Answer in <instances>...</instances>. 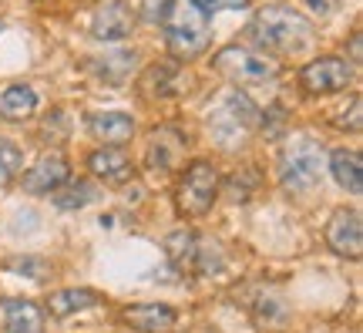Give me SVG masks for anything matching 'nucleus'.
<instances>
[{
    "mask_svg": "<svg viewBox=\"0 0 363 333\" xmlns=\"http://www.w3.org/2000/svg\"><path fill=\"white\" fill-rule=\"evenodd\" d=\"M199 7L206 13L212 11H242V7H249V0H195Z\"/></svg>",
    "mask_w": 363,
    "mask_h": 333,
    "instance_id": "5701e85b",
    "label": "nucleus"
},
{
    "mask_svg": "<svg viewBox=\"0 0 363 333\" xmlns=\"http://www.w3.org/2000/svg\"><path fill=\"white\" fill-rule=\"evenodd\" d=\"M330 175H333L347 192H353V195L363 192V162L357 152L337 148V152L330 155Z\"/></svg>",
    "mask_w": 363,
    "mask_h": 333,
    "instance_id": "dca6fc26",
    "label": "nucleus"
},
{
    "mask_svg": "<svg viewBox=\"0 0 363 333\" xmlns=\"http://www.w3.org/2000/svg\"><path fill=\"white\" fill-rule=\"evenodd\" d=\"M326 243L337 256H347V259H360L363 253V222H360V212L353 209H337L330 226H326Z\"/></svg>",
    "mask_w": 363,
    "mask_h": 333,
    "instance_id": "9d476101",
    "label": "nucleus"
},
{
    "mask_svg": "<svg viewBox=\"0 0 363 333\" xmlns=\"http://www.w3.org/2000/svg\"><path fill=\"white\" fill-rule=\"evenodd\" d=\"M88 168L98 175V179H104L108 185H125V182H131V175H135V165H131V158L118 145H104V148H98V152L88 158Z\"/></svg>",
    "mask_w": 363,
    "mask_h": 333,
    "instance_id": "f8f14e48",
    "label": "nucleus"
},
{
    "mask_svg": "<svg viewBox=\"0 0 363 333\" xmlns=\"http://www.w3.org/2000/svg\"><path fill=\"white\" fill-rule=\"evenodd\" d=\"M88 129L104 145H125L135 135V118L125 111H98L88 118Z\"/></svg>",
    "mask_w": 363,
    "mask_h": 333,
    "instance_id": "ddd939ff",
    "label": "nucleus"
},
{
    "mask_svg": "<svg viewBox=\"0 0 363 333\" xmlns=\"http://www.w3.org/2000/svg\"><path fill=\"white\" fill-rule=\"evenodd\" d=\"M98 303V293L94 290H57V293L51 296V303H48V310H51L54 317H71V313H78V310H88Z\"/></svg>",
    "mask_w": 363,
    "mask_h": 333,
    "instance_id": "a211bd4d",
    "label": "nucleus"
},
{
    "mask_svg": "<svg viewBox=\"0 0 363 333\" xmlns=\"http://www.w3.org/2000/svg\"><path fill=\"white\" fill-rule=\"evenodd\" d=\"M353 67L343 58H316L310 65H303L299 71V84L310 94H337L350 84Z\"/></svg>",
    "mask_w": 363,
    "mask_h": 333,
    "instance_id": "6e6552de",
    "label": "nucleus"
},
{
    "mask_svg": "<svg viewBox=\"0 0 363 333\" xmlns=\"http://www.w3.org/2000/svg\"><path fill=\"white\" fill-rule=\"evenodd\" d=\"M252 40L272 54H296L313 44V21L303 17L296 7H283V4H269L259 7L252 24H249Z\"/></svg>",
    "mask_w": 363,
    "mask_h": 333,
    "instance_id": "f257e3e1",
    "label": "nucleus"
},
{
    "mask_svg": "<svg viewBox=\"0 0 363 333\" xmlns=\"http://www.w3.org/2000/svg\"><path fill=\"white\" fill-rule=\"evenodd\" d=\"M131 31H135V11L125 0H101L91 13V38L125 40Z\"/></svg>",
    "mask_w": 363,
    "mask_h": 333,
    "instance_id": "1a4fd4ad",
    "label": "nucleus"
},
{
    "mask_svg": "<svg viewBox=\"0 0 363 333\" xmlns=\"http://www.w3.org/2000/svg\"><path fill=\"white\" fill-rule=\"evenodd\" d=\"M350 54H353V61H360V34H353V44H350Z\"/></svg>",
    "mask_w": 363,
    "mask_h": 333,
    "instance_id": "b1692460",
    "label": "nucleus"
},
{
    "mask_svg": "<svg viewBox=\"0 0 363 333\" xmlns=\"http://www.w3.org/2000/svg\"><path fill=\"white\" fill-rule=\"evenodd\" d=\"M169 138H172V129H162L152 135V145H148V165L152 168H169L175 162V155L182 152L179 141L169 145Z\"/></svg>",
    "mask_w": 363,
    "mask_h": 333,
    "instance_id": "6ab92c4d",
    "label": "nucleus"
},
{
    "mask_svg": "<svg viewBox=\"0 0 363 333\" xmlns=\"http://www.w3.org/2000/svg\"><path fill=\"white\" fill-rule=\"evenodd\" d=\"M38 111V91L30 84H7L0 91V115L11 118V121H21V118H30Z\"/></svg>",
    "mask_w": 363,
    "mask_h": 333,
    "instance_id": "f3484780",
    "label": "nucleus"
},
{
    "mask_svg": "<svg viewBox=\"0 0 363 333\" xmlns=\"http://www.w3.org/2000/svg\"><path fill=\"white\" fill-rule=\"evenodd\" d=\"M212 65H216V71L219 75H225L233 84H266V81H272L276 77V61H269V58H262V54L249 51V48H239V44H233V48H222L216 58H212Z\"/></svg>",
    "mask_w": 363,
    "mask_h": 333,
    "instance_id": "0eeeda50",
    "label": "nucleus"
},
{
    "mask_svg": "<svg viewBox=\"0 0 363 333\" xmlns=\"http://www.w3.org/2000/svg\"><path fill=\"white\" fill-rule=\"evenodd\" d=\"M326 168V155L320 141L313 138H293L279 155V182L286 192H310L320 185Z\"/></svg>",
    "mask_w": 363,
    "mask_h": 333,
    "instance_id": "20e7f679",
    "label": "nucleus"
},
{
    "mask_svg": "<svg viewBox=\"0 0 363 333\" xmlns=\"http://www.w3.org/2000/svg\"><path fill=\"white\" fill-rule=\"evenodd\" d=\"M21 162H24L21 148H17L11 138H0V189H4V185H11V182L17 179Z\"/></svg>",
    "mask_w": 363,
    "mask_h": 333,
    "instance_id": "aec40b11",
    "label": "nucleus"
},
{
    "mask_svg": "<svg viewBox=\"0 0 363 333\" xmlns=\"http://www.w3.org/2000/svg\"><path fill=\"white\" fill-rule=\"evenodd\" d=\"M162 27L169 51L179 61H192L212 44V13H206L195 0H169L162 11Z\"/></svg>",
    "mask_w": 363,
    "mask_h": 333,
    "instance_id": "f03ea898",
    "label": "nucleus"
},
{
    "mask_svg": "<svg viewBox=\"0 0 363 333\" xmlns=\"http://www.w3.org/2000/svg\"><path fill=\"white\" fill-rule=\"evenodd\" d=\"M54 202L61 205V209H81V205L94 202V189H91L88 182H78V185H71L65 195H57Z\"/></svg>",
    "mask_w": 363,
    "mask_h": 333,
    "instance_id": "412c9836",
    "label": "nucleus"
},
{
    "mask_svg": "<svg viewBox=\"0 0 363 333\" xmlns=\"http://www.w3.org/2000/svg\"><path fill=\"white\" fill-rule=\"evenodd\" d=\"M125 320L142 333H169L175 327V310L165 303H138V307L125 310Z\"/></svg>",
    "mask_w": 363,
    "mask_h": 333,
    "instance_id": "2eb2a0df",
    "label": "nucleus"
},
{
    "mask_svg": "<svg viewBox=\"0 0 363 333\" xmlns=\"http://www.w3.org/2000/svg\"><path fill=\"white\" fill-rule=\"evenodd\" d=\"M360 108H363L360 94H353V98H350V111L343 108V111H340V118H337V125H340V129L360 131V125H363V118H360Z\"/></svg>",
    "mask_w": 363,
    "mask_h": 333,
    "instance_id": "4be33fe9",
    "label": "nucleus"
},
{
    "mask_svg": "<svg viewBox=\"0 0 363 333\" xmlns=\"http://www.w3.org/2000/svg\"><path fill=\"white\" fill-rule=\"evenodd\" d=\"M219 195V172L212 162H192L185 168V175L179 182V192H175V202H179V212L189 219L206 216L212 202Z\"/></svg>",
    "mask_w": 363,
    "mask_h": 333,
    "instance_id": "423d86ee",
    "label": "nucleus"
},
{
    "mask_svg": "<svg viewBox=\"0 0 363 333\" xmlns=\"http://www.w3.org/2000/svg\"><path fill=\"white\" fill-rule=\"evenodd\" d=\"M71 175V165H67L65 155H40L34 165L24 172V189L34 195H44V192H54V189H61Z\"/></svg>",
    "mask_w": 363,
    "mask_h": 333,
    "instance_id": "9b49d317",
    "label": "nucleus"
},
{
    "mask_svg": "<svg viewBox=\"0 0 363 333\" xmlns=\"http://www.w3.org/2000/svg\"><path fill=\"white\" fill-rule=\"evenodd\" d=\"M259 121H262L259 108L242 91H229L208 108V131H212V138L219 141L222 148L242 145L252 131L259 129Z\"/></svg>",
    "mask_w": 363,
    "mask_h": 333,
    "instance_id": "7ed1b4c3",
    "label": "nucleus"
},
{
    "mask_svg": "<svg viewBox=\"0 0 363 333\" xmlns=\"http://www.w3.org/2000/svg\"><path fill=\"white\" fill-rule=\"evenodd\" d=\"M4 333H44V310L30 300H4Z\"/></svg>",
    "mask_w": 363,
    "mask_h": 333,
    "instance_id": "4468645a",
    "label": "nucleus"
},
{
    "mask_svg": "<svg viewBox=\"0 0 363 333\" xmlns=\"http://www.w3.org/2000/svg\"><path fill=\"white\" fill-rule=\"evenodd\" d=\"M165 253H169L172 266L179 269V273H192V276H208V273H216L222 269V253L216 243H208L206 236H199V232H172L169 239H165Z\"/></svg>",
    "mask_w": 363,
    "mask_h": 333,
    "instance_id": "39448f33",
    "label": "nucleus"
},
{
    "mask_svg": "<svg viewBox=\"0 0 363 333\" xmlns=\"http://www.w3.org/2000/svg\"><path fill=\"white\" fill-rule=\"evenodd\" d=\"M313 7H316V11H320V13L326 11V4H323V0H313Z\"/></svg>",
    "mask_w": 363,
    "mask_h": 333,
    "instance_id": "393cba45",
    "label": "nucleus"
}]
</instances>
